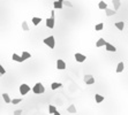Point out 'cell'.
Segmentation results:
<instances>
[{
    "instance_id": "1",
    "label": "cell",
    "mask_w": 128,
    "mask_h": 115,
    "mask_svg": "<svg viewBox=\"0 0 128 115\" xmlns=\"http://www.w3.org/2000/svg\"><path fill=\"white\" fill-rule=\"evenodd\" d=\"M32 92H33L35 94H42V93H44L45 92L44 85L42 83H36L35 86L32 88Z\"/></svg>"
},
{
    "instance_id": "2",
    "label": "cell",
    "mask_w": 128,
    "mask_h": 115,
    "mask_svg": "<svg viewBox=\"0 0 128 115\" xmlns=\"http://www.w3.org/2000/svg\"><path fill=\"white\" fill-rule=\"evenodd\" d=\"M45 45H47L50 48H54L56 46V40H54V36H50V37H46V38L43 40Z\"/></svg>"
},
{
    "instance_id": "3",
    "label": "cell",
    "mask_w": 128,
    "mask_h": 115,
    "mask_svg": "<svg viewBox=\"0 0 128 115\" xmlns=\"http://www.w3.org/2000/svg\"><path fill=\"white\" fill-rule=\"evenodd\" d=\"M30 90H31V88H30L28 84H21V85H20V93H21L22 96L27 94Z\"/></svg>"
},
{
    "instance_id": "4",
    "label": "cell",
    "mask_w": 128,
    "mask_h": 115,
    "mask_svg": "<svg viewBox=\"0 0 128 115\" xmlns=\"http://www.w3.org/2000/svg\"><path fill=\"white\" fill-rule=\"evenodd\" d=\"M84 83L88 84V85H91V84H95V78L92 75H85L84 76Z\"/></svg>"
},
{
    "instance_id": "5",
    "label": "cell",
    "mask_w": 128,
    "mask_h": 115,
    "mask_svg": "<svg viewBox=\"0 0 128 115\" xmlns=\"http://www.w3.org/2000/svg\"><path fill=\"white\" fill-rule=\"evenodd\" d=\"M57 69H59V70L66 69V62L64 60H61V59H58L57 60Z\"/></svg>"
},
{
    "instance_id": "6",
    "label": "cell",
    "mask_w": 128,
    "mask_h": 115,
    "mask_svg": "<svg viewBox=\"0 0 128 115\" xmlns=\"http://www.w3.org/2000/svg\"><path fill=\"white\" fill-rule=\"evenodd\" d=\"M46 26L50 28V29H53L54 28V17H49L46 19Z\"/></svg>"
},
{
    "instance_id": "7",
    "label": "cell",
    "mask_w": 128,
    "mask_h": 115,
    "mask_svg": "<svg viewBox=\"0 0 128 115\" xmlns=\"http://www.w3.org/2000/svg\"><path fill=\"white\" fill-rule=\"evenodd\" d=\"M85 55H83V54H81V53H76L75 54V60H76L77 62H84L85 61Z\"/></svg>"
},
{
    "instance_id": "8",
    "label": "cell",
    "mask_w": 128,
    "mask_h": 115,
    "mask_svg": "<svg viewBox=\"0 0 128 115\" xmlns=\"http://www.w3.org/2000/svg\"><path fill=\"white\" fill-rule=\"evenodd\" d=\"M105 48H106V51H109V52H117V48H115V46H113L112 44H110V43H105Z\"/></svg>"
},
{
    "instance_id": "9",
    "label": "cell",
    "mask_w": 128,
    "mask_h": 115,
    "mask_svg": "<svg viewBox=\"0 0 128 115\" xmlns=\"http://www.w3.org/2000/svg\"><path fill=\"white\" fill-rule=\"evenodd\" d=\"M12 59H13V61H16V62H23V61H24V60L22 59V57L17 55L16 53H14L13 55H12Z\"/></svg>"
},
{
    "instance_id": "10",
    "label": "cell",
    "mask_w": 128,
    "mask_h": 115,
    "mask_svg": "<svg viewBox=\"0 0 128 115\" xmlns=\"http://www.w3.org/2000/svg\"><path fill=\"white\" fill-rule=\"evenodd\" d=\"M53 6H54V8L56 9H61L62 7H64V5H62V1H56V2H53Z\"/></svg>"
},
{
    "instance_id": "11",
    "label": "cell",
    "mask_w": 128,
    "mask_h": 115,
    "mask_svg": "<svg viewBox=\"0 0 128 115\" xmlns=\"http://www.w3.org/2000/svg\"><path fill=\"white\" fill-rule=\"evenodd\" d=\"M105 43H106V40H105V39L99 38L98 40H97L96 46H97V47H102V46H104V45H105Z\"/></svg>"
},
{
    "instance_id": "12",
    "label": "cell",
    "mask_w": 128,
    "mask_h": 115,
    "mask_svg": "<svg viewBox=\"0 0 128 115\" xmlns=\"http://www.w3.org/2000/svg\"><path fill=\"white\" fill-rule=\"evenodd\" d=\"M112 5L114 6V10H118L120 7V0H112Z\"/></svg>"
},
{
    "instance_id": "13",
    "label": "cell",
    "mask_w": 128,
    "mask_h": 115,
    "mask_svg": "<svg viewBox=\"0 0 128 115\" xmlns=\"http://www.w3.org/2000/svg\"><path fill=\"white\" fill-rule=\"evenodd\" d=\"M67 112H68V113H72V114H75L77 112L76 108H75V105H71V106L68 107V109H67Z\"/></svg>"
},
{
    "instance_id": "14",
    "label": "cell",
    "mask_w": 128,
    "mask_h": 115,
    "mask_svg": "<svg viewBox=\"0 0 128 115\" xmlns=\"http://www.w3.org/2000/svg\"><path fill=\"white\" fill-rule=\"evenodd\" d=\"M61 86H62V84L61 83H56V82H54V83L51 84V89L52 90H57V89H59V88H61Z\"/></svg>"
},
{
    "instance_id": "15",
    "label": "cell",
    "mask_w": 128,
    "mask_h": 115,
    "mask_svg": "<svg viewBox=\"0 0 128 115\" xmlns=\"http://www.w3.org/2000/svg\"><path fill=\"white\" fill-rule=\"evenodd\" d=\"M105 12H106V15H107V16H112V15L115 14L114 9H110V8H105Z\"/></svg>"
},
{
    "instance_id": "16",
    "label": "cell",
    "mask_w": 128,
    "mask_h": 115,
    "mask_svg": "<svg viewBox=\"0 0 128 115\" xmlns=\"http://www.w3.org/2000/svg\"><path fill=\"white\" fill-rule=\"evenodd\" d=\"M123 68H125L123 62H120V63L118 64V67H117V73H121V71H123Z\"/></svg>"
},
{
    "instance_id": "17",
    "label": "cell",
    "mask_w": 128,
    "mask_h": 115,
    "mask_svg": "<svg viewBox=\"0 0 128 115\" xmlns=\"http://www.w3.org/2000/svg\"><path fill=\"white\" fill-rule=\"evenodd\" d=\"M2 98H4V100H5L6 104H9L11 100H12V99L9 98V94H8V93H4V94H2Z\"/></svg>"
},
{
    "instance_id": "18",
    "label": "cell",
    "mask_w": 128,
    "mask_h": 115,
    "mask_svg": "<svg viewBox=\"0 0 128 115\" xmlns=\"http://www.w3.org/2000/svg\"><path fill=\"white\" fill-rule=\"evenodd\" d=\"M115 26H117V29H119V30H123L125 23H123V22H117V23H115Z\"/></svg>"
},
{
    "instance_id": "19",
    "label": "cell",
    "mask_w": 128,
    "mask_h": 115,
    "mask_svg": "<svg viewBox=\"0 0 128 115\" xmlns=\"http://www.w3.org/2000/svg\"><path fill=\"white\" fill-rule=\"evenodd\" d=\"M21 57H22V59L26 61L27 59H30V58H31V54H30V53H28V52H23Z\"/></svg>"
},
{
    "instance_id": "20",
    "label": "cell",
    "mask_w": 128,
    "mask_h": 115,
    "mask_svg": "<svg viewBox=\"0 0 128 115\" xmlns=\"http://www.w3.org/2000/svg\"><path fill=\"white\" fill-rule=\"evenodd\" d=\"M98 7H99V9H105V8H107V4H105V1H99V4H98Z\"/></svg>"
},
{
    "instance_id": "21",
    "label": "cell",
    "mask_w": 128,
    "mask_h": 115,
    "mask_svg": "<svg viewBox=\"0 0 128 115\" xmlns=\"http://www.w3.org/2000/svg\"><path fill=\"white\" fill-rule=\"evenodd\" d=\"M40 22H42V19H40V17H33V19H32V23H33V26H38Z\"/></svg>"
},
{
    "instance_id": "22",
    "label": "cell",
    "mask_w": 128,
    "mask_h": 115,
    "mask_svg": "<svg viewBox=\"0 0 128 115\" xmlns=\"http://www.w3.org/2000/svg\"><path fill=\"white\" fill-rule=\"evenodd\" d=\"M95 100H96V102H102L104 100V97L100 96V94H96L95 96Z\"/></svg>"
},
{
    "instance_id": "23",
    "label": "cell",
    "mask_w": 128,
    "mask_h": 115,
    "mask_svg": "<svg viewBox=\"0 0 128 115\" xmlns=\"http://www.w3.org/2000/svg\"><path fill=\"white\" fill-rule=\"evenodd\" d=\"M103 28H104V24L103 23H98V24L95 26V30L96 31H100V30H103Z\"/></svg>"
},
{
    "instance_id": "24",
    "label": "cell",
    "mask_w": 128,
    "mask_h": 115,
    "mask_svg": "<svg viewBox=\"0 0 128 115\" xmlns=\"http://www.w3.org/2000/svg\"><path fill=\"white\" fill-rule=\"evenodd\" d=\"M22 29H23L24 31H29V26H28V23H27L26 21L22 22Z\"/></svg>"
},
{
    "instance_id": "25",
    "label": "cell",
    "mask_w": 128,
    "mask_h": 115,
    "mask_svg": "<svg viewBox=\"0 0 128 115\" xmlns=\"http://www.w3.org/2000/svg\"><path fill=\"white\" fill-rule=\"evenodd\" d=\"M56 110H57L56 106H53V105H50V106H49V113H50V114H53Z\"/></svg>"
},
{
    "instance_id": "26",
    "label": "cell",
    "mask_w": 128,
    "mask_h": 115,
    "mask_svg": "<svg viewBox=\"0 0 128 115\" xmlns=\"http://www.w3.org/2000/svg\"><path fill=\"white\" fill-rule=\"evenodd\" d=\"M62 5L64 6H67V7H73V4H72L71 1H65V0H62Z\"/></svg>"
},
{
    "instance_id": "27",
    "label": "cell",
    "mask_w": 128,
    "mask_h": 115,
    "mask_svg": "<svg viewBox=\"0 0 128 115\" xmlns=\"http://www.w3.org/2000/svg\"><path fill=\"white\" fill-rule=\"evenodd\" d=\"M11 102H12L13 105H17V104H20V102H21V99L16 98V99H13V100H11Z\"/></svg>"
},
{
    "instance_id": "28",
    "label": "cell",
    "mask_w": 128,
    "mask_h": 115,
    "mask_svg": "<svg viewBox=\"0 0 128 115\" xmlns=\"http://www.w3.org/2000/svg\"><path fill=\"white\" fill-rule=\"evenodd\" d=\"M6 74V70H5V68L0 64V76H2V75H5Z\"/></svg>"
},
{
    "instance_id": "29",
    "label": "cell",
    "mask_w": 128,
    "mask_h": 115,
    "mask_svg": "<svg viewBox=\"0 0 128 115\" xmlns=\"http://www.w3.org/2000/svg\"><path fill=\"white\" fill-rule=\"evenodd\" d=\"M22 113V109H16L15 112H14V114H16V115H19V114H21Z\"/></svg>"
},
{
    "instance_id": "30",
    "label": "cell",
    "mask_w": 128,
    "mask_h": 115,
    "mask_svg": "<svg viewBox=\"0 0 128 115\" xmlns=\"http://www.w3.org/2000/svg\"><path fill=\"white\" fill-rule=\"evenodd\" d=\"M53 114H54V115H60V113H59V112H58V110H56V112H54V113H53Z\"/></svg>"
},
{
    "instance_id": "31",
    "label": "cell",
    "mask_w": 128,
    "mask_h": 115,
    "mask_svg": "<svg viewBox=\"0 0 128 115\" xmlns=\"http://www.w3.org/2000/svg\"><path fill=\"white\" fill-rule=\"evenodd\" d=\"M59 1H62V0H59Z\"/></svg>"
}]
</instances>
